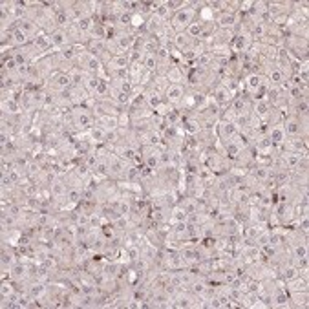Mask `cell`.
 Masks as SVG:
<instances>
[{"mask_svg": "<svg viewBox=\"0 0 309 309\" xmlns=\"http://www.w3.org/2000/svg\"><path fill=\"white\" fill-rule=\"evenodd\" d=\"M291 254H293V258H304V256H309L308 242H300V243L291 245Z\"/></svg>", "mask_w": 309, "mask_h": 309, "instance_id": "d6a6232c", "label": "cell"}, {"mask_svg": "<svg viewBox=\"0 0 309 309\" xmlns=\"http://www.w3.org/2000/svg\"><path fill=\"white\" fill-rule=\"evenodd\" d=\"M265 77H267V81H269L271 85H280V83H284V81L287 79L286 75H284V72H282L280 68H276V66L271 68Z\"/></svg>", "mask_w": 309, "mask_h": 309, "instance_id": "f546056e", "label": "cell"}, {"mask_svg": "<svg viewBox=\"0 0 309 309\" xmlns=\"http://www.w3.org/2000/svg\"><path fill=\"white\" fill-rule=\"evenodd\" d=\"M154 15H156L158 18H161L163 22L169 24L174 13L167 7V2H165V0H154Z\"/></svg>", "mask_w": 309, "mask_h": 309, "instance_id": "d6986e66", "label": "cell"}, {"mask_svg": "<svg viewBox=\"0 0 309 309\" xmlns=\"http://www.w3.org/2000/svg\"><path fill=\"white\" fill-rule=\"evenodd\" d=\"M238 92L236 90H230V88H227V86H223L221 83H218V85L214 86L212 92L208 94V97H210V101L216 104L218 108H227L230 104V101L236 97Z\"/></svg>", "mask_w": 309, "mask_h": 309, "instance_id": "3957f363", "label": "cell"}, {"mask_svg": "<svg viewBox=\"0 0 309 309\" xmlns=\"http://www.w3.org/2000/svg\"><path fill=\"white\" fill-rule=\"evenodd\" d=\"M187 216H189V214L185 212V208L176 203L174 207L170 208V219L169 221H170V225L180 223V221H187Z\"/></svg>", "mask_w": 309, "mask_h": 309, "instance_id": "4316f807", "label": "cell"}, {"mask_svg": "<svg viewBox=\"0 0 309 309\" xmlns=\"http://www.w3.org/2000/svg\"><path fill=\"white\" fill-rule=\"evenodd\" d=\"M267 137L273 145H280L286 141V132L282 128V124H276V126H269V132H267Z\"/></svg>", "mask_w": 309, "mask_h": 309, "instance_id": "603a6c76", "label": "cell"}, {"mask_svg": "<svg viewBox=\"0 0 309 309\" xmlns=\"http://www.w3.org/2000/svg\"><path fill=\"white\" fill-rule=\"evenodd\" d=\"M271 309H291V300H289V293L284 287H278L273 293V304Z\"/></svg>", "mask_w": 309, "mask_h": 309, "instance_id": "30bf717a", "label": "cell"}, {"mask_svg": "<svg viewBox=\"0 0 309 309\" xmlns=\"http://www.w3.org/2000/svg\"><path fill=\"white\" fill-rule=\"evenodd\" d=\"M271 110H273V106H271V103L267 101V97H265V99H260V101H254L253 103V113L260 119V121H262V123H265V121H267Z\"/></svg>", "mask_w": 309, "mask_h": 309, "instance_id": "7c38bea8", "label": "cell"}, {"mask_svg": "<svg viewBox=\"0 0 309 309\" xmlns=\"http://www.w3.org/2000/svg\"><path fill=\"white\" fill-rule=\"evenodd\" d=\"M214 66V55L210 51H203L202 55H198L194 68H205V70H212Z\"/></svg>", "mask_w": 309, "mask_h": 309, "instance_id": "484cf974", "label": "cell"}, {"mask_svg": "<svg viewBox=\"0 0 309 309\" xmlns=\"http://www.w3.org/2000/svg\"><path fill=\"white\" fill-rule=\"evenodd\" d=\"M92 172L97 174V176H101V178H108V176H110V158L108 159H99Z\"/></svg>", "mask_w": 309, "mask_h": 309, "instance_id": "4dcf8cb0", "label": "cell"}, {"mask_svg": "<svg viewBox=\"0 0 309 309\" xmlns=\"http://www.w3.org/2000/svg\"><path fill=\"white\" fill-rule=\"evenodd\" d=\"M196 18H198V11H196V7H194V0H192V6L181 7L180 11H176L174 15H172L170 26L174 28L176 33H181V31H187V28H189Z\"/></svg>", "mask_w": 309, "mask_h": 309, "instance_id": "6da1fadb", "label": "cell"}, {"mask_svg": "<svg viewBox=\"0 0 309 309\" xmlns=\"http://www.w3.org/2000/svg\"><path fill=\"white\" fill-rule=\"evenodd\" d=\"M181 123V112L180 110H170L167 115H165V124L167 126H180Z\"/></svg>", "mask_w": 309, "mask_h": 309, "instance_id": "836d02e7", "label": "cell"}, {"mask_svg": "<svg viewBox=\"0 0 309 309\" xmlns=\"http://www.w3.org/2000/svg\"><path fill=\"white\" fill-rule=\"evenodd\" d=\"M286 291H309V276L298 275L286 282Z\"/></svg>", "mask_w": 309, "mask_h": 309, "instance_id": "2e32d148", "label": "cell"}, {"mask_svg": "<svg viewBox=\"0 0 309 309\" xmlns=\"http://www.w3.org/2000/svg\"><path fill=\"white\" fill-rule=\"evenodd\" d=\"M124 254H126V260H128L130 264H134L137 260L141 258V245L139 243H132L128 247H123Z\"/></svg>", "mask_w": 309, "mask_h": 309, "instance_id": "f1b7e54d", "label": "cell"}, {"mask_svg": "<svg viewBox=\"0 0 309 309\" xmlns=\"http://www.w3.org/2000/svg\"><path fill=\"white\" fill-rule=\"evenodd\" d=\"M15 291H17V287H15V282H13L11 278L2 280V284H0V297H9V295Z\"/></svg>", "mask_w": 309, "mask_h": 309, "instance_id": "e575fe53", "label": "cell"}, {"mask_svg": "<svg viewBox=\"0 0 309 309\" xmlns=\"http://www.w3.org/2000/svg\"><path fill=\"white\" fill-rule=\"evenodd\" d=\"M143 64H145V70L150 73H158L159 70V61L156 53H145L143 55Z\"/></svg>", "mask_w": 309, "mask_h": 309, "instance_id": "83f0119b", "label": "cell"}, {"mask_svg": "<svg viewBox=\"0 0 309 309\" xmlns=\"http://www.w3.org/2000/svg\"><path fill=\"white\" fill-rule=\"evenodd\" d=\"M282 128L286 132V137H308V134H309L308 123L300 121V119L291 115V113L284 117Z\"/></svg>", "mask_w": 309, "mask_h": 309, "instance_id": "7a4b0ae2", "label": "cell"}, {"mask_svg": "<svg viewBox=\"0 0 309 309\" xmlns=\"http://www.w3.org/2000/svg\"><path fill=\"white\" fill-rule=\"evenodd\" d=\"M172 44H174L180 51H185L196 44V40L192 39V37H189L187 31H181V33H176V37L172 39Z\"/></svg>", "mask_w": 309, "mask_h": 309, "instance_id": "ffe728a7", "label": "cell"}, {"mask_svg": "<svg viewBox=\"0 0 309 309\" xmlns=\"http://www.w3.org/2000/svg\"><path fill=\"white\" fill-rule=\"evenodd\" d=\"M214 132H216V137H218L219 143H221V145H227V143L236 139V135L240 130L236 128V124L234 123H221V121H219V123L216 124Z\"/></svg>", "mask_w": 309, "mask_h": 309, "instance_id": "5b68a950", "label": "cell"}, {"mask_svg": "<svg viewBox=\"0 0 309 309\" xmlns=\"http://www.w3.org/2000/svg\"><path fill=\"white\" fill-rule=\"evenodd\" d=\"M165 77H167V81H169L170 85H185V75H183L178 62H172V64H170L167 73H165Z\"/></svg>", "mask_w": 309, "mask_h": 309, "instance_id": "9a60e30c", "label": "cell"}, {"mask_svg": "<svg viewBox=\"0 0 309 309\" xmlns=\"http://www.w3.org/2000/svg\"><path fill=\"white\" fill-rule=\"evenodd\" d=\"M169 81L165 75H154V79L148 86H146V92H150V94H159V96H165V92L169 88Z\"/></svg>", "mask_w": 309, "mask_h": 309, "instance_id": "5bb4252c", "label": "cell"}, {"mask_svg": "<svg viewBox=\"0 0 309 309\" xmlns=\"http://www.w3.org/2000/svg\"><path fill=\"white\" fill-rule=\"evenodd\" d=\"M185 90H187L185 85H169V88H167V92H165V96H163L165 101L169 103L172 108L180 110L183 96H185Z\"/></svg>", "mask_w": 309, "mask_h": 309, "instance_id": "8992f818", "label": "cell"}, {"mask_svg": "<svg viewBox=\"0 0 309 309\" xmlns=\"http://www.w3.org/2000/svg\"><path fill=\"white\" fill-rule=\"evenodd\" d=\"M50 37H51V42H53V46H55L57 50H61V48H64V46H70V39H68L66 29L57 28Z\"/></svg>", "mask_w": 309, "mask_h": 309, "instance_id": "44dd1931", "label": "cell"}, {"mask_svg": "<svg viewBox=\"0 0 309 309\" xmlns=\"http://www.w3.org/2000/svg\"><path fill=\"white\" fill-rule=\"evenodd\" d=\"M247 174L251 176L253 180H256L258 183H262V185H264L265 181H267L271 176H273V170H271L269 167H264V165H260V163H254V165H251V167H249Z\"/></svg>", "mask_w": 309, "mask_h": 309, "instance_id": "9c48e42d", "label": "cell"}, {"mask_svg": "<svg viewBox=\"0 0 309 309\" xmlns=\"http://www.w3.org/2000/svg\"><path fill=\"white\" fill-rule=\"evenodd\" d=\"M130 66V59H128V53L126 55H113L108 62L106 70H119V68H128Z\"/></svg>", "mask_w": 309, "mask_h": 309, "instance_id": "d4e9b609", "label": "cell"}, {"mask_svg": "<svg viewBox=\"0 0 309 309\" xmlns=\"http://www.w3.org/2000/svg\"><path fill=\"white\" fill-rule=\"evenodd\" d=\"M273 212L278 219V225L289 227L291 221L295 219V203H276Z\"/></svg>", "mask_w": 309, "mask_h": 309, "instance_id": "277c9868", "label": "cell"}, {"mask_svg": "<svg viewBox=\"0 0 309 309\" xmlns=\"http://www.w3.org/2000/svg\"><path fill=\"white\" fill-rule=\"evenodd\" d=\"M31 46H33V48L39 51V53H42V55H44V53L50 50V48H53V42H51V37L48 33H40V35H37L33 40H31Z\"/></svg>", "mask_w": 309, "mask_h": 309, "instance_id": "e0dca14e", "label": "cell"}, {"mask_svg": "<svg viewBox=\"0 0 309 309\" xmlns=\"http://www.w3.org/2000/svg\"><path fill=\"white\" fill-rule=\"evenodd\" d=\"M20 104L17 99H7V101H0V113L6 115H13V113H20Z\"/></svg>", "mask_w": 309, "mask_h": 309, "instance_id": "cb8c5ba5", "label": "cell"}, {"mask_svg": "<svg viewBox=\"0 0 309 309\" xmlns=\"http://www.w3.org/2000/svg\"><path fill=\"white\" fill-rule=\"evenodd\" d=\"M203 26H205V24L200 22V20L196 18V20H194V22H192L191 26L187 28V35H189V37H192L194 40H200V39H202V35H203Z\"/></svg>", "mask_w": 309, "mask_h": 309, "instance_id": "1f68e13d", "label": "cell"}, {"mask_svg": "<svg viewBox=\"0 0 309 309\" xmlns=\"http://www.w3.org/2000/svg\"><path fill=\"white\" fill-rule=\"evenodd\" d=\"M50 289V284H44V282H29L28 286V293L33 298H42Z\"/></svg>", "mask_w": 309, "mask_h": 309, "instance_id": "7402d4cb", "label": "cell"}, {"mask_svg": "<svg viewBox=\"0 0 309 309\" xmlns=\"http://www.w3.org/2000/svg\"><path fill=\"white\" fill-rule=\"evenodd\" d=\"M291 309H306L309 306V291H287Z\"/></svg>", "mask_w": 309, "mask_h": 309, "instance_id": "4fadbf2b", "label": "cell"}, {"mask_svg": "<svg viewBox=\"0 0 309 309\" xmlns=\"http://www.w3.org/2000/svg\"><path fill=\"white\" fill-rule=\"evenodd\" d=\"M128 72H130V81H132V85H134V86H139L141 77H143V73L146 72V70H145V64H143V59H141V61L132 62V64L128 66Z\"/></svg>", "mask_w": 309, "mask_h": 309, "instance_id": "ac0fdd59", "label": "cell"}, {"mask_svg": "<svg viewBox=\"0 0 309 309\" xmlns=\"http://www.w3.org/2000/svg\"><path fill=\"white\" fill-rule=\"evenodd\" d=\"M238 22V13H214V24L218 29H232Z\"/></svg>", "mask_w": 309, "mask_h": 309, "instance_id": "ba28073f", "label": "cell"}, {"mask_svg": "<svg viewBox=\"0 0 309 309\" xmlns=\"http://www.w3.org/2000/svg\"><path fill=\"white\" fill-rule=\"evenodd\" d=\"M128 161H124L123 158H119L117 154H112L110 156V176L108 178H112L115 181H121L124 178V172L128 169Z\"/></svg>", "mask_w": 309, "mask_h": 309, "instance_id": "52a82bcc", "label": "cell"}, {"mask_svg": "<svg viewBox=\"0 0 309 309\" xmlns=\"http://www.w3.org/2000/svg\"><path fill=\"white\" fill-rule=\"evenodd\" d=\"M94 115H96V124H99L103 128H106L110 134L119 128V117L106 115V113H101V112H94Z\"/></svg>", "mask_w": 309, "mask_h": 309, "instance_id": "8fae6325", "label": "cell"}]
</instances>
